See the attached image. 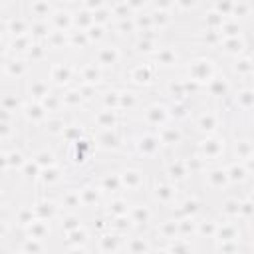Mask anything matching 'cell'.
I'll use <instances>...</instances> for the list:
<instances>
[{
    "label": "cell",
    "instance_id": "obj_1",
    "mask_svg": "<svg viewBox=\"0 0 254 254\" xmlns=\"http://www.w3.org/2000/svg\"><path fill=\"white\" fill-rule=\"evenodd\" d=\"M115 81L121 85H129L141 91H153L157 89L161 81V71L159 67L149 60V58H133L129 56L121 69L115 75Z\"/></svg>",
    "mask_w": 254,
    "mask_h": 254
},
{
    "label": "cell",
    "instance_id": "obj_2",
    "mask_svg": "<svg viewBox=\"0 0 254 254\" xmlns=\"http://www.w3.org/2000/svg\"><path fill=\"white\" fill-rule=\"evenodd\" d=\"M187 127L192 137L228 133V109L224 105L214 103H196Z\"/></svg>",
    "mask_w": 254,
    "mask_h": 254
},
{
    "label": "cell",
    "instance_id": "obj_3",
    "mask_svg": "<svg viewBox=\"0 0 254 254\" xmlns=\"http://www.w3.org/2000/svg\"><path fill=\"white\" fill-rule=\"evenodd\" d=\"M222 69V62L216 58L214 52H204V50H192L183 67H181V73L185 77H189L190 81L198 83L200 87H204L218 71Z\"/></svg>",
    "mask_w": 254,
    "mask_h": 254
},
{
    "label": "cell",
    "instance_id": "obj_4",
    "mask_svg": "<svg viewBox=\"0 0 254 254\" xmlns=\"http://www.w3.org/2000/svg\"><path fill=\"white\" fill-rule=\"evenodd\" d=\"M183 189L175 183H171L159 169L151 175V183H149V190H147V198L157 206V210L161 214H169L177 208L181 196H183Z\"/></svg>",
    "mask_w": 254,
    "mask_h": 254
},
{
    "label": "cell",
    "instance_id": "obj_5",
    "mask_svg": "<svg viewBox=\"0 0 254 254\" xmlns=\"http://www.w3.org/2000/svg\"><path fill=\"white\" fill-rule=\"evenodd\" d=\"M228 133H214V135H202V137H190L189 149L204 163V165H216L224 163L228 159Z\"/></svg>",
    "mask_w": 254,
    "mask_h": 254
},
{
    "label": "cell",
    "instance_id": "obj_6",
    "mask_svg": "<svg viewBox=\"0 0 254 254\" xmlns=\"http://www.w3.org/2000/svg\"><path fill=\"white\" fill-rule=\"evenodd\" d=\"M117 169H119L123 192H125L127 196H131L133 200L147 196L149 183H151V175L145 171V167H143L141 161H135V159H129V157H127V161L121 163V165H117Z\"/></svg>",
    "mask_w": 254,
    "mask_h": 254
},
{
    "label": "cell",
    "instance_id": "obj_7",
    "mask_svg": "<svg viewBox=\"0 0 254 254\" xmlns=\"http://www.w3.org/2000/svg\"><path fill=\"white\" fill-rule=\"evenodd\" d=\"M87 58H91L99 67H103L107 73H111L115 77L117 71L121 69V65L125 64V60L129 58V52H127V46L125 44L117 42L115 38H109L103 44L95 46L89 52Z\"/></svg>",
    "mask_w": 254,
    "mask_h": 254
},
{
    "label": "cell",
    "instance_id": "obj_8",
    "mask_svg": "<svg viewBox=\"0 0 254 254\" xmlns=\"http://www.w3.org/2000/svg\"><path fill=\"white\" fill-rule=\"evenodd\" d=\"M159 171L175 185H179L181 189L189 187L194 177L189 161H187V155L185 151H177V153H165L163 159L159 161Z\"/></svg>",
    "mask_w": 254,
    "mask_h": 254
},
{
    "label": "cell",
    "instance_id": "obj_9",
    "mask_svg": "<svg viewBox=\"0 0 254 254\" xmlns=\"http://www.w3.org/2000/svg\"><path fill=\"white\" fill-rule=\"evenodd\" d=\"M200 183H202V194H210V196H224L226 192H232V185H230V177H228V171H226V161L224 163H216V165H206L198 177H196Z\"/></svg>",
    "mask_w": 254,
    "mask_h": 254
},
{
    "label": "cell",
    "instance_id": "obj_10",
    "mask_svg": "<svg viewBox=\"0 0 254 254\" xmlns=\"http://www.w3.org/2000/svg\"><path fill=\"white\" fill-rule=\"evenodd\" d=\"M232 89H234V81L222 65V69L202 87L200 99L196 103H214V105H224L226 107V103L232 95Z\"/></svg>",
    "mask_w": 254,
    "mask_h": 254
},
{
    "label": "cell",
    "instance_id": "obj_11",
    "mask_svg": "<svg viewBox=\"0 0 254 254\" xmlns=\"http://www.w3.org/2000/svg\"><path fill=\"white\" fill-rule=\"evenodd\" d=\"M187 56H189V54H187V50H185L183 46H179V44H175V42H163L161 48H159L149 60L159 67V71H161V75H163V73L181 71V67H183Z\"/></svg>",
    "mask_w": 254,
    "mask_h": 254
},
{
    "label": "cell",
    "instance_id": "obj_12",
    "mask_svg": "<svg viewBox=\"0 0 254 254\" xmlns=\"http://www.w3.org/2000/svg\"><path fill=\"white\" fill-rule=\"evenodd\" d=\"M155 131L159 133V139H161V143L165 147V153L185 151L189 141H190V137H192L187 125H183L179 121H173V119L169 123H165L163 127L155 129Z\"/></svg>",
    "mask_w": 254,
    "mask_h": 254
},
{
    "label": "cell",
    "instance_id": "obj_13",
    "mask_svg": "<svg viewBox=\"0 0 254 254\" xmlns=\"http://www.w3.org/2000/svg\"><path fill=\"white\" fill-rule=\"evenodd\" d=\"M36 65L26 56H2V81L8 85L24 83Z\"/></svg>",
    "mask_w": 254,
    "mask_h": 254
},
{
    "label": "cell",
    "instance_id": "obj_14",
    "mask_svg": "<svg viewBox=\"0 0 254 254\" xmlns=\"http://www.w3.org/2000/svg\"><path fill=\"white\" fill-rule=\"evenodd\" d=\"M30 159V147L24 141L12 143V145H2V171L4 177H10V173H18L26 161Z\"/></svg>",
    "mask_w": 254,
    "mask_h": 254
},
{
    "label": "cell",
    "instance_id": "obj_15",
    "mask_svg": "<svg viewBox=\"0 0 254 254\" xmlns=\"http://www.w3.org/2000/svg\"><path fill=\"white\" fill-rule=\"evenodd\" d=\"M91 137L97 145V151L101 153H123V143H125V129L121 127H111V129H91ZM125 155V153H123Z\"/></svg>",
    "mask_w": 254,
    "mask_h": 254
},
{
    "label": "cell",
    "instance_id": "obj_16",
    "mask_svg": "<svg viewBox=\"0 0 254 254\" xmlns=\"http://www.w3.org/2000/svg\"><path fill=\"white\" fill-rule=\"evenodd\" d=\"M222 65L234 83L252 81V77H254V52L250 50V52H246V54H242L230 62H224Z\"/></svg>",
    "mask_w": 254,
    "mask_h": 254
},
{
    "label": "cell",
    "instance_id": "obj_17",
    "mask_svg": "<svg viewBox=\"0 0 254 254\" xmlns=\"http://www.w3.org/2000/svg\"><path fill=\"white\" fill-rule=\"evenodd\" d=\"M77 187H79V196H81V206H83V212H97V210H103V202H105V194L101 192V189L95 185V181L89 177V179H83V181H77Z\"/></svg>",
    "mask_w": 254,
    "mask_h": 254
},
{
    "label": "cell",
    "instance_id": "obj_18",
    "mask_svg": "<svg viewBox=\"0 0 254 254\" xmlns=\"http://www.w3.org/2000/svg\"><path fill=\"white\" fill-rule=\"evenodd\" d=\"M250 52V42H248V34H240V36H230V38H222L218 48L214 50L216 58L224 64L230 62L242 54Z\"/></svg>",
    "mask_w": 254,
    "mask_h": 254
},
{
    "label": "cell",
    "instance_id": "obj_19",
    "mask_svg": "<svg viewBox=\"0 0 254 254\" xmlns=\"http://www.w3.org/2000/svg\"><path fill=\"white\" fill-rule=\"evenodd\" d=\"M113 75L107 73L103 67H99L91 58H81L77 62V77L75 81H85V83H95V85H107Z\"/></svg>",
    "mask_w": 254,
    "mask_h": 254
},
{
    "label": "cell",
    "instance_id": "obj_20",
    "mask_svg": "<svg viewBox=\"0 0 254 254\" xmlns=\"http://www.w3.org/2000/svg\"><path fill=\"white\" fill-rule=\"evenodd\" d=\"M56 87L50 83L48 75H46V69L44 73H36V69L32 71V75L22 83V91L26 95V99H32V101H42L50 91H54Z\"/></svg>",
    "mask_w": 254,
    "mask_h": 254
},
{
    "label": "cell",
    "instance_id": "obj_21",
    "mask_svg": "<svg viewBox=\"0 0 254 254\" xmlns=\"http://www.w3.org/2000/svg\"><path fill=\"white\" fill-rule=\"evenodd\" d=\"M91 179L95 181V185L101 189V192L107 196L113 194H121L123 192V185H121V177H119V169H105V171H95L91 175Z\"/></svg>",
    "mask_w": 254,
    "mask_h": 254
},
{
    "label": "cell",
    "instance_id": "obj_22",
    "mask_svg": "<svg viewBox=\"0 0 254 254\" xmlns=\"http://www.w3.org/2000/svg\"><path fill=\"white\" fill-rule=\"evenodd\" d=\"M48 111H46V107L42 105V101H32V99H26V103H24V107H22V111H20V119H22V123H24V127L28 129V127H32V129H40V125L48 119Z\"/></svg>",
    "mask_w": 254,
    "mask_h": 254
},
{
    "label": "cell",
    "instance_id": "obj_23",
    "mask_svg": "<svg viewBox=\"0 0 254 254\" xmlns=\"http://www.w3.org/2000/svg\"><path fill=\"white\" fill-rule=\"evenodd\" d=\"M226 171H228V177H230V185H232V190L238 192V190H246L250 185H252V179H250V173L248 169L244 167L242 161L238 159H226ZM240 192V194H242Z\"/></svg>",
    "mask_w": 254,
    "mask_h": 254
},
{
    "label": "cell",
    "instance_id": "obj_24",
    "mask_svg": "<svg viewBox=\"0 0 254 254\" xmlns=\"http://www.w3.org/2000/svg\"><path fill=\"white\" fill-rule=\"evenodd\" d=\"M252 153H254V135H246V133L230 135V143H228V159L244 161V159L250 157Z\"/></svg>",
    "mask_w": 254,
    "mask_h": 254
},
{
    "label": "cell",
    "instance_id": "obj_25",
    "mask_svg": "<svg viewBox=\"0 0 254 254\" xmlns=\"http://www.w3.org/2000/svg\"><path fill=\"white\" fill-rule=\"evenodd\" d=\"M56 8H58L56 0H26L22 4V12L30 20H50Z\"/></svg>",
    "mask_w": 254,
    "mask_h": 254
},
{
    "label": "cell",
    "instance_id": "obj_26",
    "mask_svg": "<svg viewBox=\"0 0 254 254\" xmlns=\"http://www.w3.org/2000/svg\"><path fill=\"white\" fill-rule=\"evenodd\" d=\"M218 222H220L218 214L204 210L200 216H196V234H194V238H196V240H204V238L214 240Z\"/></svg>",
    "mask_w": 254,
    "mask_h": 254
},
{
    "label": "cell",
    "instance_id": "obj_27",
    "mask_svg": "<svg viewBox=\"0 0 254 254\" xmlns=\"http://www.w3.org/2000/svg\"><path fill=\"white\" fill-rule=\"evenodd\" d=\"M131 204H133V198L127 196L125 192H121V194H113V196H107V198H105V202H103V212H105L107 216L129 214Z\"/></svg>",
    "mask_w": 254,
    "mask_h": 254
},
{
    "label": "cell",
    "instance_id": "obj_28",
    "mask_svg": "<svg viewBox=\"0 0 254 254\" xmlns=\"http://www.w3.org/2000/svg\"><path fill=\"white\" fill-rule=\"evenodd\" d=\"M50 24L54 30L62 32H71L73 30V8L69 6H58L54 14L50 16Z\"/></svg>",
    "mask_w": 254,
    "mask_h": 254
},
{
    "label": "cell",
    "instance_id": "obj_29",
    "mask_svg": "<svg viewBox=\"0 0 254 254\" xmlns=\"http://www.w3.org/2000/svg\"><path fill=\"white\" fill-rule=\"evenodd\" d=\"M151 14H153V28L157 32H161L163 36L167 32H171L175 26H177V12H171V10H157V8H151Z\"/></svg>",
    "mask_w": 254,
    "mask_h": 254
},
{
    "label": "cell",
    "instance_id": "obj_30",
    "mask_svg": "<svg viewBox=\"0 0 254 254\" xmlns=\"http://www.w3.org/2000/svg\"><path fill=\"white\" fill-rule=\"evenodd\" d=\"M196 20H198V26H200V28H206V30H220V26L224 24L226 16H222V14H218L216 10L204 6V8L200 10V14L196 16Z\"/></svg>",
    "mask_w": 254,
    "mask_h": 254
},
{
    "label": "cell",
    "instance_id": "obj_31",
    "mask_svg": "<svg viewBox=\"0 0 254 254\" xmlns=\"http://www.w3.org/2000/svg\"><path fill=\"white\" fill-rule=\"evenodd\" d=\"M95 24L93 12L83 8V6H75L73 8V28L75 30H89Z\"/></svg>",
    "mask_w": 254,
    "mask_h": 254
},
{
    "label": "cell",
    "instance_id": "obj_32",
    "mask_svg": "<svg viewBox=\"0 0 254 254\" xmlns=\"http://www.w3.org/2000/svg\"><path fill=\"white\" fill-rule=\"evenodd\" d=\"M204 8V0H175V12L177 16H198Z\"/></svg>",
    "mask_w": 254,
    "mask_h": 254
},
{
    "label": "cell",
    "instance_id": "obj_33",
    "mask_svg": "<svg viewBox=\"0 0 254 254\" xmlns=\"http://www.w3.org/2000/svg\"><path fill=\"white\" fill-rule=\"evenodd\" d=\"M85 32H87V36H89L93 48L111 38V28H109V26H101V24H93V26H91L89 30H85Z\"/></svg>",
    "mask_w": 254,
    "mask_h": 254
},
{
    "label": "cell",
    "instance_id": "obj_34",
    "mask_svg": "<svg viewBox=\"0 0 254 254\" xmlns=\"http://www.w3.org/2000/svg\"><path fill=\"white\" fill-rule=\"evenodd\" d=\"M133 22H135V26H137V32L155 30V28H153V14H151V8H149V10H143V12L133 14Z\"/></svg>",
    "mask_w": 254,
    "mask_h": 254
},
{
    "label": "cell",
    "instance_id": "obj_35",
    "mask_svg": "<svg viewBox=\"0 0 254 254\" xmlns=\"http://www.w3.org/2000/svg\"><path fill=\"white\" fill-rule=\"evenodd\" d=\"M93 18H95V24H101V26H109L113 24V12H111V4L99 8L93 12Z\"/></svg>",
    "mask_w": 254,
    "mask_h": 254
},
{
    "label": "cell",
    "instance_id": "obj_36",
    "mask_svg": "<svg viewBox=\"0 0 254 254\" xmlns=\"http://www.w3.org/2000/svg\"><path fill=\"white\" fill-rule=\"evenodd\" d=\"M125 4L131 8L133 14L137 12H143V10H149L151 8V0H125Z\"/></svg>",
    "mask_w": 254,
    "mask_h": 254
},
{
    "label": "cell",
    "instance_id": "obj_37",
    "mask_svg": "<svg viewBox=\"0 0 254 254\" xmlns=\"http://www.w3.org/2000/svg\"><path fill=\"white\" fill-rule=\"evenodd\" d=\"M151 8H157V10H171V12H175V0H151Z\"/></svg>",
    "mask_w": 254,
    "mask_h": 254
},
{
    "label": "cell",
    "instance_id": "obj_38",
    "mask_svg": "<svg viewBox=\"0 0 254 254\" xmlns=\"http://www.w3.org/2000/svg\"><path fill=\"white\" fill-rule=\"evenodd\" d=\"M242 163H244V167L248 169V173H250V179H252V183H254V153H252L250 157H246Z\"/></svg>",
    "mask_w": 254,
    "mask_h": 254
},
{
    "label": "cell",
    "instance_id": "obj_39",
    "mask_svg": "<svg viewBox=\"0 0 254 254\" xmlns=\"http://www.w3.org/2000/svg\"><path fill=\"white\" fill-rule=\"evenodd\" d=\"M246 34H248V42H250V50L254 52V22H250V24H248V30H246Z\"/></svg>",
    "mask_w": 254,
    "mask_h": 254
},
{
    "label": "cell",
    "instance_id": "obj_40",
    "mask_svg": "<svg viewBox=\"0 0 254 254\" xmlns=\"http://www.w3.org/2000/svg\"><path fill=\"white\" fill-rule=\"evenodd\" d=\"M56 2H58V6H69V8H75V6H79L81 0H56Z\"/></svg>",
    "mask_w": 254,
    "mask_h": 254
},
{
    "label": "cell",
    "instance_id": "obj_41",
    "mask_svg": "<svg viewBox=\"0 0 254 254\" xmlns=\"http://www.w3.org/2000/svg\"><path fill=\"white\" fill-rule=\"evenodd\" d=\"M252 135H254V121H252Z\"/></svg>",
    "mask_w": 254,
    "mask_h": 254
},
{
    "label": "cell",
    "instance_id": "obj_42",
    "mask_svg": "<svg viewBox=\"0 0 254 254\" xmlns=\"http://www.w3.org/2000/svg\"><path fill=\"white\" fill-rule=\"evenodd\" d=\"M252 83H254V77H252Z\"/></svg>",
    "mask_w": 254,
    "mask_h": 254
},
{
    "label": "cell",
    "instance_id": "obj_43",
    "mask_svg": "<svg viewBox=\"0 0 254 254\" xmlns=\"http://www.w3.org/2000/svg\"><path fill=\"white\" fill-rule=\"evenodd\" d=\"M252 2H254V0H252Z\"/></svg>",
    "mask_w": 254,
    "mask_h": 254
}]
</instances>
